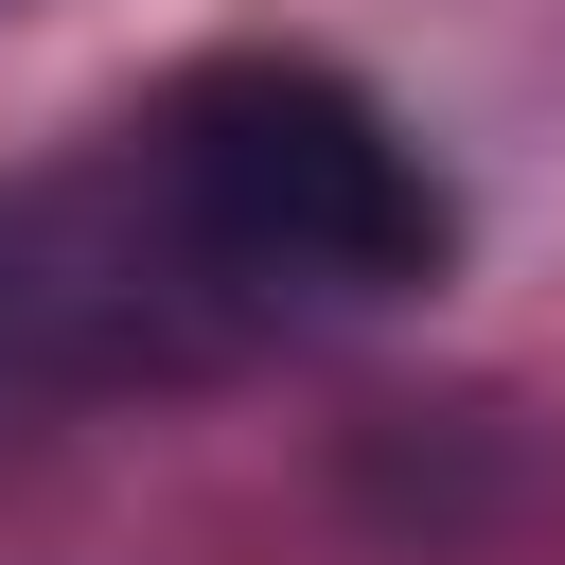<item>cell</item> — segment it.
I'll use <instances>...</instances> for the list:
<instances>
[{"mask_svg": "<svg viewBox=\"0 0 565 565\" xmlns=\"http://www.w3.org/2000/svg\"><path fill=\"white\" fill-rule=\"evenodd\" d=\"M124 159H141V194H159V230H177V265L212 282L230 335L406 300V282H441V247H459L424 141H406L353 71H318V53H194V71L124 124Z\"/></svg>", "mask_w": 565, "mask_h": 565, "instance_id": "obj_1", "label": "cell"}, {"mask_svg": "<svg viewBox=\"0 0 565 565\" xmlns=\"http://www.w3.org/2000/svg\"><path fill=\"white\" fill-rule=\"evenodd\" d=\"M230 318L177 265L141 159L106 141L88 177H18L0 194V406H71V388H141V371H212Z\"/></svg>", "mask_w": 565, "mask_h": 565, "instance_id": "obj_2", "label": "cell"}]
</instances>
